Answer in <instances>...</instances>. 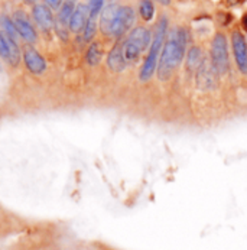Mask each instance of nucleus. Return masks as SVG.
<instances>
[{"instance_id": "obj_17", "label": "nucleus", "mask_w": 247, "mask_h": 250, "mask_svg": "<svg viewBox=\"0 0 247 250\" xmlns=\"http://www.w3.org/2000/svg\"><path fill=\"white\" fill-rule=\"evenodd\" d=\"M0 26H1V31H3L6 35H9L10 38L16 39V41L21 39V36L18 34V29H16V26H15V23H13V19H12L10 16L1 15V16H0Z\"/></svg>"}, {"instance_id": "obj_24", "label": "nucleus", "mask_w": 247, "mask_h": 250, "mask_svg": "<svg viewBox=\"0 0 247 250\" xmlns=\"http://www.w3.org/2000/svg\"><path fill=\"white\" fill-rule=\"evenodd\" d=\"M25 3H28V4H36L38 3V0H23Z\"/></svg>"}, {"instance_id": "obj_11", "label": "nucleus", "mask_w": 247, "mask_h": 250, "mask_svg": "<svg viewBox=\"0 0 247 250\" xmlns=\"http://www.w3.org/2000/svg\"><path fill=\"white\" fill-rule=\"evenodd\" d=\"M107 67L113 72H122L127 68V62L123 57V49H122V39L116 41L114 46L110 49L107 55Z\"/></svg>"}, {"instance_id": "obj_2", "label": "nucleus", "mask_w": 247, "mask_h": 250, "mask_svg": "<svg viewBox=\"0 0 247 250\" xmlns=\"http://www.w3.org/2000/svg\"><path fill=\"white\" fill-rule=\"evenodd\" d=\"M152 32H153L152 43H150V46L147 49V55H146V58H144V61L142 64L141 71H139V80L143 81V83L149 81L158 70L159 57H161L166 35L169 32V21H168V18L165 15H162L158 19V22L155 23V28H153Z\"/></svg>"}, {"instance_id": "obj_9", "label": "nucleus", "mask_w": 247, "mask_h": 250, "mask_svg": "<svg viewBox=\"0 0 247 250\" xmlns=\"http://www.w3.org/2000/svg\"><path fill=\"white\" fill-rule=\"evenodd\" d=\"M23 62L26 70L31 74L41 75L46 71V61L45 58L41 55V52H38L34 45H28L23 49Z\"/></svg>"}, {"instance_id": "obj_7", "label": "nucleus", "mask_w": 247, "mask_h": 250, "mask_svg": "<svg viewBox=\"0 0 247 250\" xmlns=\"http://www.w3.org/2000/svg\"><path fill=\"white\" fill-rule=\"evenodd\" d=\"M12 19H13V23L18 29V34L21 36V39H23L29 45H35L38 42V32L34 28L29 16L22 10H16L12 16Z\"/></svg>"}, {"instance_id": "obj_13", "label": "nucleus", "mask_w": 247, "mask_h": 250, "mask_svg": "<svg viewBox=\"0 0 247 250\" xmlns=\"http://www.w3.org/2000/svg\"><path fill=\"white\" fill-rule=\"evenodd\" d=\"M117 6L119 3H108L104 6V9L102 10L100 13V21H99V28H100V32L106 38H110V31H111V23H113V19H114V15H116V10H117Z\"/></svg>"}, {"instance_id": "obj_6", "label": "nucleus", "mask_w": 247, "mask_h": 250, "mask_svg": "<svg viewBox=\"0 0 247 250\" xmlns=\"http://www.w3.org/2000/svg\"><path fill=\"white\" fill-rule=\"evenodd\" d=\"M231 49L237 70L247 75V39L242 29H233L231 32Z\"/></svg>"}, {"instance_id": "obj_15", "label": "nucleus", "mask_w": 247, "mask_h": 250, "mask_svg": "<svg viewBox=\"0 0 247 250\" xmlns=\"http://www.w3.org/2000/svg\"><path fill=\"white\" fill-rule=\"evenodd\" d=\"M103 55H104V48H103L102 42L93 41V42H90V45H88V48H87V52H85V62H87L90 67H97V65L102 62Z\"/></svg>"}, {"instance_id": "obj_20", "label": "nucleus", "mask_w": 247, "mask_h": 250, "mask_svg": "<svg viewBox=\"0 0 247 250\" xmlns=\"http://www.w3.org/2000/svg\"><path fill=\"white\" fill-rule=\"evenodd\" d=\"M45 3H46L52 10H58V9L62 6L64 0H45Z\"/></svg>"}, {"instance_id": "obj_4", "label": "nucleus", "mask_w": 247, "mask_h": 250, "mask_svg": "<svg viewBox=\"0 0 247 250\" xmlns=\"http://www.w3.org/2000/svg\"><path fill=\"white\" fill-rule=\"evenodd\" d=\"M212 67L217 71L218 77L226 75L230 71V49H228V39L224 32L218 31L212 36L211 52H210Z\"/></svg>"}, {"instance_id": "obj_18", "label": "nucleus", "mask_w": 247, "mask_h": 250, "mask_svg": "<svg viewBox=\"0 0 247 250\" xmlns=\"http://www.w3.org/2000/svg\"><path fill=\"white\" fill-rule=\"evenodd\" d=\"M96 34H97V19H91L90 18L87 25H85V28H84V31H82V41L85 43L93 42L94 38H96Z\"/></svg>"}, {"instance_id": "obj_16", "label": "nucleus", "mask_w": 247, "mask_h": 250, "mask_svg": "<svg viewBox=\"0 0 247 250\" xmlns=\"http://www.w3.org/2000/svg\"><path fill=\"white\" fill-rule=\"evenodd\" d=\"M138 12L143 22H150L155 18V3L153 0H139Z\"/></svg>"}, {"instance_id": "obj_14", "label": "nucleus", "mask_w": 247, "mask_h": 250, "mask_svg": "<svg viewBox=\"0 0 247 250\" xmlns=\"http://www.w3.org/2000/svg\"><path fill=\"white\" fill-rule=\"evenodd\" d=\"M3 32V31H1ZM3 38H4V45H6V61L9 62L10 67H18L21 62V48L16 39L10 38L3 32Z\"/></svg>"}, {"instance_id": "obj_5", "label": "nucleus", "mask_w": 247, "mask_h": 250, "mask_svg": "<svg viewBox=\"0 0 247 250\" xmlns=\"http://www.w3.org/2000/svg\"><path fill=\"white\" fill-rule=\"evenodd\" d=\"M136 22V12L133 6L130 4H119L113 23H111V31H110V38L120 41L127 35Z\"/></svg>"}, {"instance_id": "obj_10", "label": "nucleus", "mask_w": 247, "mask_h": 250, "mask_svg": "<svg viewBox=\"0 0 247 250\" xmlns=\"http://www.w3.org/2000/svg\"><path fill=\"white\" fill-rule=\"evenodd\" d=\"M90 19V10H88V6L85 3H78L72 12V16L70 19V32L71 34H75V35H80L82 34L87 22Z\"/></svg>"}, {"instance_id": "obj_25", "label": "nucleus", "mask_w": 247, "mask_h": 250, "mask_svg": "<svg viewBox=\"0 0 247 250\" xmlns=\"http://www.w3.org/2000/svg\"><path fill=\"white\" fill-rule=\"evenodd\" d=\"M64 1H72V3H75V0H64Z\"/></svg>"}, {"instance_id": "obj_21", "label": "nucleus", "mask_w": 247, "mask_h": 250, "mask_svg": "<svg viewBox=\"0 0 247 250\" xmlns=\"http://www.w3.org/2000/svg\"><path fill=\"white\" fill-rule=\"evenodd\" d=\"M0 57L6 58V45H4V38H3L1 31H0Z\"/></svg>"}, {"instance_id": "obj_3", "label": "nucleus", "mask_w": 247, "mask_h": 250, "mask_svg": "<svg viewBox=\"0 0 247 250\" xmlns=\"http://www.w3.org/2000/svg\"><path fill=\"white\" fill-rule=\"evenodd\" d=\"M153 32L147 26H135L127 35L122 39V49L123 57L127 62V65L135 64L141 60L142 54L149 49L152 43Z\"/></svg>"}, {"instance_id": "obj_12", "label": "nucleus", "mask_w": 247, "mask_h": 250, "mask_svg": "<svg viewBox=\"0 0 247 250\" xmlns=\"http://www.w3.org/2000/svg\"><path fill=\"white\" fill-rule=\"evenodd\" d=\"M204 58H206L204 49L200 45H191L185 55V70L189 74L197 72V70L201 67Z\"/></svg>"}, {"instance_id": "obj_1", "label": "nucleus", "mask_w": 247, "mask_h": 250, "mask_svg": "<svg viewBox=\"0 0 247 250\" xmlns=\"http://www.w3.org/2000/svg\"><path fill=\"white\" fill-rule=\"evenodd\" d=\"M189 48V32L185 26L179 25L169 29L161 57L158 62V78L166 81L177 71L182 61L185 60L186 51Z\"/></svg>"}, {"instance_id": "obj_22", "label": "nucleus", "mask_w": 247, "mask_h": 250, "mask_svg": "<svg viewBox=\"0 0 247 250\" xmlns=\"http://www.w3.org/2000/svg\"><path fill=\"white\" fill-rule=\"evenodd\" d=\"M240 25H242V29L247 32V12L243 13V16H242V21H240Z\"/></svg>"}, {"instance_id": "obj_8", "label": "nucleus", "mask_w": 247, "mask_h": 250, "mask_svg": "<svg viewBox=\"0 0 247 250\" xmlns=\"http://www.w3.org/2000/svg\"><path fill=\"white\" fill-rule=\"evenodd\" d=\"M32 18L42 32H51L55 26V16L46 3H36L32 7Z\"/></svg>"}, {"instance_id": "obj_19", "label": "nucleus", "mask_w": 247, "mask_h": 250, "mask_svg": "<svg viewBox=\"0 0 247 250\" xmlns=\"http://www.w3.org/2000/svg\"><path fill=\"white\" fill-rule=\"evenodd\" d=\"M88 10H90V18L91 19H97L102 13V10L106 6V0H88L87 3Z\"/></svg>"}, {"instance_id": "obj_23", "label": "nucleus", "mask_w": 247, "mask_h": 250, "mask_svg": "<svg viewBox=\"0 0 247 250\" xmlns=\"http://www.w3.org/2000/svg\"><path fill=\"white\" fill-rule=\"evenodd\" d=\"M230 6H240V4H243L246 0H226Z\"/></svg>"}]
</instances>
